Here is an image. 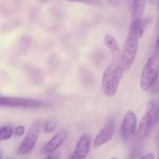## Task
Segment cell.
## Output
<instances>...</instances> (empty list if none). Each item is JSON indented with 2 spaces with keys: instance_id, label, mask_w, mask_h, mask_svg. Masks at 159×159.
<instances>
[{
  "instance_id": "1",
  "label": "cell",
  "mask_w": 159,
  "mask_h": 159,
  "mask_svg": "<svg viewBox=\"0 0 159 159\" xmlns=\"http://www.w3.org/2000/svg\"><path fill=\"white\" fill-rule=\"evenodd\" d=\"M123 73L120 59H113L105 70L102 79L103 91L105 95L111 97L115 95Z\"/></svg>"
},
{
  "instance_id": "2",
  "label": "cell",
  "mask_w": 159,
  "mask_h": 159,
  "mask_svg": "<svg viewBox=\"0 0 159 159\" xmlns=\"http://www.w3.org/2000/svg\"><path fill=\"white\" fill-rule=\"evenodd\" d=\"M159 57V51L155 50L154 55L148 59L144 67L140 82L141 89L144 91L150 89L158 79Z\"/></svg>"
},
{
  "instance_id": "3",
  "label": "cell",
  "mask_w": 159,
  "mask_h": 159,
  "mask_svg": "<svg viewBox=\"0 0 159 159\" xmlns=\"http://www.w3.org/2000/svg\"><path fill=\"white\" fill-rule=\"evenodd\" d=\"M139 39L128 34L120 57L121 67L124 72L130 69L137 54Z\"/></svg>"
},
{
  "instance_id": "4",
  "label": "cell",
  "mask_w": 159,
  "mask_h": 159,
  "mask_svg": "<svg viewBox=\"0 0 159 159\" xmlns=\"http://www.w3.org/2000/svg\"><path fill=\"white\" fill-rule=\"evenodd\" d=\"M40 129L39 122H35L32 126L18 149L19 155H25L31 151L38 139Z\"/></svg>"
},
{
  "instance_id": "5",
  "label": "cell",
  "mask_w": 159,
  "mask_h": 159,
  "mask_svg": "<svg viewBox=\"0 0 159 159\" xmlns=\"http://www.w3.org/2000/svg\"><path fill=\"white\" fill-rule=\"evenodd\" d=\"M115 121L114 118H110L105 126L97 134L93 143L94 147H99L112 139L115 134Z\"/></svg>"
},
{
  "instance_id": "6",
  "label": "cell",
  "mask_w": 159,
  "mask_h": 159,
  "mask_svg": "<svg viewBox=\"0 0 159 159\" xmlns=\"http://www.w3.org/2000/svg\"><path fill=\"white\" fill-rule=\"evenodd\" d=\"M91 143V136L89 133H85L81 136L77 142L73 153L69 159H85L89 152Z\"/></svg>"
},
{
  "instance_id": "7",
  "label": "cell",
  "mask_w": 159,
  "mask_h": 159,
  "mask_svg": "<svg viewBox=\"0 0 159 159\" xmlns=\"http://www.w3.org/2000/svg\"><path fill=\"white\" fill-rule=\"evenodd\" d=\"M136 116L133 111H129L125 115L121 128V134L125 141L130 139L135 132L136 127Z\"/></svg>"
},
{
  "instance_id": "8",
  "label": "cell",
  "mask_w": 159,
  "mask_h": 159,
  "mask_svg": "<svg viewBox=\"0 0 159 159\" xmlns=\"http://www.w3.org/2000/svg\"><path fill=\"white\" fill-rule=\"evenodd\" d=\"M68 135V132L65 130L60 131L43 147L41 152L47 154L55 151L64 143Z\"/></svg>"
},
{
  "instance_id": "9",
  "label": "cell",
  "mask_w": 159,
  "mask_h": 159,
  "mask_svg": "<svg viewBox=\"0 0 159 159\" xmlns=\"http://www.w3.org/2000/svg\"><path fill=\"white\" fill-rule=\"evenodd\" d=\"M154 127L151 114L146 112L140 121L138 129V135L141 138H145L148 136L152 127Z\"/></svg>"
},
{
  "instance_id": "10",
  "label": "cell",
  "mask_w": 159,
  "mask_h": 159,
  "mask_svg": "<svg viewBox=\"0 0 159 159\" xmlns=\"http://www.w3.org/2000/svg\"><path fill=\"white\" fill-rule=\"evenodd\" d=\"M104 43L112 54L113 59H120L121 50L117 42L113 36L106 35L104 39Z\"/></svg>"
},
{
  "instance_id": "11",
  "label": "cell",
  "mask_w": 159,
  "mask_h": 159,
  "mask_svg": "<svg viewBox=\"0 0 159 159\" xmlns=\"http://www.w3.org/2000/svg\"><path fill=\"white\" fill-rule=\"evenodd\" d=\"M146 0H134L133 6L132 17L133 20L141 19L144 10Z\"/></svg>"
},
{
  "instance_id": "12",
  "label": "cell",
  "mask_w": 159,
  "mask_h": 159,
  "mask_svg": "<svg viewBox=\"0 0 159 159\" xmlns=\"http://www.w3.org/2000/svg\"><path fill=\"white\" fill-rule=\"evenodd\" d=\"M57 125L58 122L56 119L54 118L49 119L45 123L44 128L45 132L49 133L54 131L57 128Z\"/></svg>"
},
{
  "instance_id": "13",
  "label": "cell",
  "mask_w": 159,
  "mask_h": 159,
  "mask_svg": "<svg viewBox=\"0 0 159 159\" xmlns=\"http://www.w3.org/2000/svg\"><path fill=\"white\" fill-rule=\"evenodd\" d=\"M13 134L12 129L9 127H4L0 129V140L5 141L8 140Z\"/></svg>"
},
{
  "instance_id": "14",
  "label": "cell",
  "mask_w": 159,
  "mask_h": 159,
  "mask_svg": "<svg viewBox=\"0 0 159 159\" xmlns=\"http://www.w3.org/2000/svg\"><path fill=\"white\" fill-rule=\"evenodd\" d=\"M64 1L82 3L94 6H100L101 4L100 0H64Z\"/></svg>"
},
{
  "instance_id": "15",
  "label": "cell",
  "mask_w": 159,
  "mask_h": 159,
  "mask_svg": "<svg viewBox=\"0 0 159 159\" xmlns=\"http://www.w3.org/2000/svg\"><path fill=\"white\" fill-rule=\"evenodd\" d=\"M61 154L58 151H53L50 153L49 156L44 159H59L60 158Z\"/></svg>"
},
{
  "instance_id": "16",
  "label": "cell",
  "mask_w": 159,
  "mask_h": 159,
  "mask_svg": "<svg viewBox=\"0 0 159 159\" xmlns=\"http://www.w3.org/2000/svg\"><path fill=\"white\" fill-rule=\"evenodd\" d=\"M25 128L24 126H20L18 127L15 130V135L20 136L22 135L25 132Z\"/></svg>"
},
{
  "instance_id": "17",
  "label": "cell",
  "mask_w": 159,
  "mask_h": 159,
  "mask_svg": "<svg viewBox=\"0 0 159 159\" xmlns=\"http://www.w3.org/2000/svg\"><path fill=\"white\" fill-rule=\"evenodd\" d=\"M106 2L111 6L115 7L118 5L119 0H106Z\"/></svg>"
},
{
  "instance_id": "18",
  "label": "cell",
  "mask_w": 159,
  "mask_h": 159,
  "mask_svg": "<svg viewBox=\"0 0 159 159\" xmlns=\"http://www.w3.org/2000/svg\"><path fill=\"white\" fill-rule=\"evenodd\" d=\"M141 159H155V156L152 153H148Z\"/></svg>"
},
{
  "instance_id": "19",
  "label": "cell",
  "mask_w": 159,
  "mask_h": 159,
  "mask_svg": "<svg viewBox=\"0 0 159 159\" xmlns=\"http://www.w3.org/2000/svg\"><path fill=\"white\" fill-rule=\"evenodd\" d=\"M2 153L0 152V159H2Z\"/></svg>"
},
{
  "instance_id": "20",
  "label": "cell",
  "mask_w": 159,
  "mask_h": 159,
  "mask_svg": "<svg viewBox=\"0 0 159 159\" xmlns=\"http://www.w3.org/2000/svg\"><path fill=\"white\" fill-rule=\"evenodd\" d=\"M6 159H14L11 158H6Z\"/></svg>"
},
{
  "instance_id": "21",
  "label": "cell",
  "mask_w": 159,
  "mask_h": 159,
  "mask_svg": "<svg viewBox=\"0 0 159 159\" xmlns=\"http://www.w3.org/2000/svg\"><path fill=\"white\" fill-rule=\"evenodd\" d=\"M116 159V158H112V159Z\"/></svg>"
}]
</instances>
